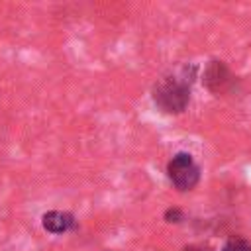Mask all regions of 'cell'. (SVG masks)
<instances>
[{
    "label": "cell",
    "instance_id": "5b68a950",
    "mask_svg": "<svg viewBox=\"0 0 251 251\" xmlns=\"http://www.w3.org/2000/svg\"><path fill=\"white\" fill-rule=\"evenodd\" d=\"M165 220L169 222V224H176V222H180L182 220V212L178 210V208H169L167 212H165Z\"/></svg>",
    "mask_w": 251,
    "mask_h": 251
},
{
    "label": "cell",
    "instance_id": "6da1fadb",
    "mask_svg": "<svg viewBox=\"0 0 251 251\" xmlns=\"http://www.w3.org/2000/svg\"><path fill=\"white\" fill-rule=\"evenodd\" d=\"M153 100L155 104L167 112V114H180L188 100H190V90L188 82L184 78H163L155 88H153Z\"/></svg>",
    "mask_w": 251,
    "mask_h": 251
},
{
    "label": "cell",
    "instance_id": "8992f818",
    "mask_svg": "<svg viewBox=\"0 0 251 251\" xmlns=\"http://www.w3.org/2000/svg\"><path fill=\"white\" fill-rule=\"evenodd\" d=\"M184 251H200V249H196V247H186Z\"/></svg>",
    "mask_w": 251,
    "mask_h": 251
},
{
    "label": "cell",
    "instance_id": "3957f363",
    "mask_svg": "<svg viewBox=\"0 0 251 251\" xmlns=\"http://www.w3.org/2000/svg\"><path fill=\"white\" fill-rule=\"evenodd\" d=\"M41 224L47 231L51 233H65L75 226V216L69 212H59V210H51L47 214H43Z\"/></svg>",
    "mask_w": 251,
    "mask_h": 251
},
{
    "label": "cell",
    "instance_id": "7a4b0ae2",
    "mask_svg": "<svg viewBox=\"0 0 251 251\" xmlns=\"http://www.w3.org/2000/svg\"><path fill=\"white\" fill-rule=\"evenodd\" d=\"M167 173H169L171 182L178 190H190V188H194L196 182H198V178H200V169L194 163L192 155H188V153H176L169 161Z\"/></svg>",
    "mask_w": 251,
    "mask_h": 251
},
{
    "label": "cell",
    "instance_id": "277c9868",
    "mask_svg": "<svg viewBox=\"0 0 251 251\" xmlns=\"http://www.w3.org/2000/svg\"><path fill=\"white\" fill-rule=\"evenodd\" d=\"M222 251H251V243L245 239H231L226 243Z\"/></svg>",
    "mask_w": 251,
    "mask_h": 251
}]
</instances>
